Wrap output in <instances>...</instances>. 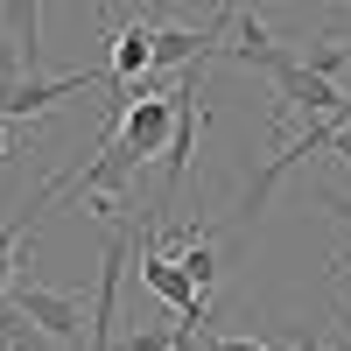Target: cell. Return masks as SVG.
Instances as JSON below:
<instances>
[{"instance_id":"5","label":"cell","mask_w":351,"mask_h":351,"mask_svg":"<svg viewBox=\"0 0 351 351\" xmlns=\"http://www.w3.org/2000/svg\"><path fill=\"white\" fill-rule=\"evenodd\" d=\"M232 21H204V28H169V21H155V71H183V64H197V56H211V43L225 36Z\"/></svg>"},{"instance_id":"9","label":"cell","mask_w":351,"mask_h":351,"mask_svg":"<svg viewBox=\"0 0 351 351\" xmlns=\"http://www.w3.org/2000/svg\"><path fill=\"white\" fill-rule=\"evenodd\" d=\"M204 351H267V344H260V337H211Z\"/></svg>"},{"instance_id":"14","label":"cell","mask_w":351,"mask_h":351,"mask_svg":"<svg viewBox=\"0 0 351 351\" xmlns=\"http://www.w3.org/2000/svg\"><path fill=\"white\" fill-rule=\"evenodd\" d=\"M337 8H351V0H337Z\"/></svg>"},{"instance_id":"6","label":"cell","mask_w":351,"mask_h":351,"mask_svg":"<svg viewBox=\"0 0 351 351\" xmlns=\"http://www.w3.org/2000/svg\"><path fill=\"white\" fill-rule=\"evenodd\" d=\"M127 239L112 232V246H106V267H99V302H92V351H112V295H120V267H127Z\"/></svg>"},{"instance_id":"3","label":"cell","mask_w":351,"mask_h":351,"mask_svg":"<svg viewBox=\"0 0 351 351\" xmlns=\"http://www.w3.org/2000/svg\"><path fill=\"white\" fill-rule=\"evenodd\" d=\"M267 84H274V99H281V106L309 112V120H324V112H337V106L351 99V92H344L337 77H324V71H309V64H302V49L288 56V64H281V71H274Z\"/></svg>"},{"instance_id":"12","label":"cell","mask_w":351,"mask_h":351,"mask_svg":"<svg viewBox=\"0 0 351 351\" xmlns=\"http://www.w3.org/2000/svg\"><path fill=\"white\" fill-rule=\"evenodd\" d=\"M14 8H36V0H14Z\"/></svg>"},{"instance_id":"15","label":"cell","mask_w":351,"mask_h":351,"mask_svg":"<svg viewBox=\"0 0 351 351\" xmlns=\"http://www.w3.org/2000/svg\"><path fill=\"white\" fill-rule=\"evenodd\" d=\"M0 351H8V344H0Z\"/></svg>"},{"instance_id":"13","label":"cell","mask_w":351,"mask_h":351,"mask_svg":"<svg viewBox=\"0 0 351 351\" xmlns=\"http://www.w3.org/2000/svg\"><path fill=\"white\" fill-rule=\"evenodd\" d=\"M0 155H8V141H0Z\"/></svg>"},{"instance_id":"7","label":"cell","mask_w":351,"mask_h":351,"mask_svg":"<svg viewBox=\"0 0 351 351\" xmlns=\"http://www.w3.org/2000/svg\"><path fill=\"white\" fill-rule=\"evenodd\" d=\"M190 337H197V324H176L169 337H134L127 351H190Z\"/></svg>"},{"instance_id":"10","label":"cell","mask_w":351,"mask_h":351,"mask_svg":"<svg viewBox=\"0 0 351 351\" xmlns=\"http://www.w3.org/2000/svg\"><path fill=\"white\" fill-rule=\"evenodd\" d=\"M330 155H337V162H351V127H337V134H330Z\"/></svg>"},{"instance_id":"1","label":"cell","mask_w":351,"mask_h":351,"mask_svg":"<svg viewBox=\"0 0 351 351\" xmlns=\"http://www.w3.org/2000/svg\"><path fill=\"white\" fill-rule=\"evenodd\" d=\"M141 288H148L155 302H169L176 316H183V324H211V309H204L197 281L183 274V260H176V253H162V239H155V232L141 239Z\"/></svg>"},{"instance_id":"11","label":"cell","mask_w":351,"mask_h":351,"mask_svg":"<svg viewBox=\"0 0 351 351\" xmlns=\"http://www.w3.org/2000/svg\"><path fill=\"white\" fill-rule=\"evenodd\" d=\"M288 351H324V344H288Z\"/></svg>"},{"instance_id":"4","label":"cell","mask_w":351,"mask_h":351,"mask_svg":"<svg viewBox=\"0 0 351 351\" xmlns=\"http://www.w3.org/2000/svg\"><path fill=\"white\" fill-rule=\"evenodd\" d=\"M148 71H155V14H141V21H127L120 36H112L106 77H112V84H141Z\"/></svg>"},{"instance_id":"8","label":"cell","mask_w":351,"mask_h":351,"mask_svg":"<svg viewBox=\"0 0 351 351\" xmlns=\"http://www.w3.org/2000/svg\"><path fill=\"white\" fill-rule=\"evenodd\" d=\"M14 260H21V225H0V288L14 281Z\"/></svg>"},{"instance_id":"2","label":"cell","mask_w":351,"mask_h":351,"mask_svg":"<svg viewBox=\"0 0 351 351\" xmlns=\"http://www.w3.org/2000/svg\"><path fill=\"white\" fill-rule=\"evenodd\" d=\"M0 295H8V302L28 316V324H36V330H49V337H77V330H92V324H84V302H77V295H64V288H43V281H8Z\"/></svg>"}]
</instances>
